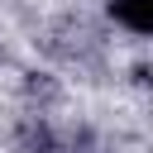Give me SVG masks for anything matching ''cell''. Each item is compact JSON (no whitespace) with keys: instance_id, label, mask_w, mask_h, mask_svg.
Here are the masks:
<instances>
[{"instance_id":"6da1fadb","label":"cell","mask_w":153,"mask_h":153,"mask_svg":"<svg viewBox=\"0 0 153 153\" xmlns=\"http://www.w3.org/2000/svg\"><path fill=\"white\" fill-rule=\"evenodd\" d=\"M110 19L139 38H153V0H110Z\"/></svg>"}]
</instances>
